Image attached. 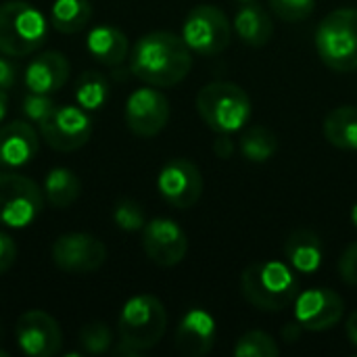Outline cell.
Masks as SVG:
<instances>
[{"label": "cell", "mask_w": 357, "mask_h": 357, "mask_svg": "<svg viewBox=\"0 0 357 357\" xmlns=\"http://www.w3.org/2000/svg\"><path fill=\"white\" fill-rule=\"evenodd\" d=\"M339 274L347 284L357 287V243L347 247V251L343 253L339 261Z\"/></svg>", "instance_id": "cell-32"}, {"label": "cell", "mask_w": 357, "mask_h": 357, "mask_svg": "<svg viewBox=\"0 0 357 357\" xmlns=\"http://www.w3.org/2000/svg\"><path fill=\"white\" fill-rule=\"evenodd\" d=\"M38 134L27 121H10L0 128V161L8 167L27 165L38 153Z\"/></svg>", "instance_id": "cell-18"}, {"label": "cell", "mask_w": 357, "mask_h": 357, "mask_svg": "<svg viewBox=\"0 0 357 357\" xmlns=\"http://www.w3.org/2000/svg\"><path fill=\"white\" fill-rule=\"evenodd\" d=\"M92 19L88 0H54L50 8V23L61 33H77Z\"/></svg>", "instance_id": "cell-24"}, {"label": "cell", "mask_w": 357, "mask_h": 357, "mask_svg": "<svg viewBox=\"0 0 357 357\" xmlns=\"http://www.w3.org/2000/svg\"><path fill=\"white\" fill-rule=\"evenodd\" d=\"M234 29L247 46L261 48L274 36V21L264 6L255 2H247L236 10Z\"/></svg>", "instance_id": "cell-20"}, {"label": "cell", "mask_w": 357, "mask_h": 357, "mask_svg": "<svg viewBox=\"0 0 357 357\" xmlns=\"http://www.w3.org/2000/svg\"><path fill=\"white\" fill-rule=\"evenodd\" d=\"M243 2H249V0H243Z\"/></svg>", "instance_id": "cell-41"}, {"label": "cell", "mask_w": 357, "mask_h": 357, "mask_svg": "<svg viewBox=\"0 0 357 357\" xmlns=\"http://www.w3.org/2000/svg\"><path fill=\"white\" fill-rule=\"evenodd\" d=\"M234 140L230 138V134H220L218 140L213 142V151L220 159H230L234 155Z\"/></svg>", "instance_id": "cell-35"}, {"label": "cell", "mask_w": 357, "mask_h": 357, "mask_svg": "<svg viewBox=\"0 0 357 357\" xmlns=\"http://www.w3.org/2000/svg\"><path fill=\"white\" fill-rule=\"evenodd\" d=\"M284 259L297 274H316L324 261V245L312 230H295L284 241Z\"/></svg>", "instance_id": "cell-19"}, {"label": "cell", "mask_w": 357, "mask_h": 357, "mask_svg": "<svg viewBox=\"0 0 357 357\" xmlns=\"http://www.w3.org/2000/svg\"><path fill=\"white\" fill-rule=\"evenodd\" d=\"M0 165H2V161H0Z\"/></svg>", "instance_id": "cell-42"}, {"label": "cell", "mask_w": 357, "mask_h": 357, "mask_svg": "<svg viewBox=\"0 0 357 357\" xmlns=\"http://www.w3.org/2000/svg\"><path fill=\"white\" fill-rule=\"evenodd\" d=\"M142 249L153 264L174 268L186 257L188 238L174 220L157 218L142 228Z\"/></svg>", "instance_id": "cell-13"}, {"label": "cell", "mask_w": 357, "mask_h": 357, "mask_svg": "<svg viewBox=\"0 0 357 357\" xmlns=\"http://www.w3.org/2000/svg\"><path fill=\"white\" fill-rule=\"evenodd\" d=\"M316 50L333 71L357 69V8L328 13L316 29Z\"/></svg>", "instance_id": "cell-5"}, {"label": "cell", "mask_w": 357, "mask_h": 357, "mask_svg": "<svg viewBox=\"0 0 357 357\" xmlns=\"http://www.w3.org/2000/svg\"><path fill=\"white\" fill-rule=\"evenodd\" d=\"M278 354H280V347L276 345V341L261 331L245 333L234 345L236 357H276Z\"/></svg>", "instance_id": "cell-27"}, {"label": "cell", "mask_w": 357, "mask_h": 357, "mask_svg": "<svg viewBox=\"0 0 357 357\" xmlns=\"http://www.w3.org/2000/svg\"><path fill=\"white\" fill-rule=\"evenodd\" d=\"M182 38L192 52L213 56L230 46L232 27L222 8L213 4H199L186 15Z\"/></svg>", "instance_id": "cell-7"}, {"label": "cell", "mask_w": 357, "mask_h": 357, "mask_svg": "<svg viewBox=\"0 0 357 357\" xmlns=\"http://www.w3.org/2000/svg\"><path fill=\"white\" fill-rule=\"evenodd\" d=\"M190 69L192 50L184 38L172 31H151L132 48L130 71L149 86H176L190 73Z\"/></svg>", "instance_id": "cell-1"}, {"label": "cell", "mask_w": 357, "mask_h": 357, "mask_svg": "<svg viewBox=\"0 0 357 357\" xmlns=\"http://www.w3.org/2000/svg\"><path fill=\"white\" fill-rule=\"evenodd\" d=\"M218 337V326L215 320L209 312L205 310H190L186 316L180 320L178 331H176V349L182 356L201 357L207 356Z\"/></svg>", "instance_id": "cell-16"}, {"label": "cell", "mask_w": 357, "mask_h": 357, "mask_svg": "<svg viewBox=\"0 0 357 357\" xmlns=\"http://www.w3.org/2000/svg\"><path fill=\"white\" fill-rule=\"evenodd\" d=\"M278 151V136L266 126H253L241 136V153L251 163H266Z\"/></svg>", "instance_id": "cell-25"}, {"label": "cell", "mask_w": 357, "mask_h": 357, "mask_svg": "<svg viewBox=\"0 0 357 357\" xmlns=\"http://www.w3.org/2000/svg\"><path fill=\"white\" fill-rule=\"evenodd\" d=\"M88 52L107 67L121 65L130 54V42L126 33L111 25H98L88 33Z\"/></svg>", "instance_id": "cell-21"}, {"label": "cell", "mask_w": 357, "mask_h": 357, "mask_svg": "<svg viewBox=\"0 0 357 357\" xmlns=\"http://www.w3.org/2000/svg\"><path fill=\"white\" fill-rule=\"evenodd\" d=\"M69 77V61L56 50L38 54L25 69V86L29 92L52 94L65 86Z\"/></svg>", "instance_id": "cell-17"}, {"label": "cell", "mask_w": 357, "mask_h": 357, "mask_svg": "<svg viewBox=\"0 0 357 357\" xmlns=\"http://www.w3.org/2000/svg\"><path fill=\"white\" fill-rule=\"evenodd\" d=\"M345 312V303L333 289H310L295 299V320L310 333L335 328Z\"/></svg>", "instance_id": "cell-15"}, {"label": "cell", "mask_w": 357, "mask_h": 357, "mask_svg": "<svg viewBox=\"0 0 357 357\" xmlns=\"http://www.w3.org/2000/svg\"><path fill=\"white\" fill-rule=\"evenodd\" d=\"M15 259H17V245L15 241L0 232V276L6 274L13 266H15Z\"/></svg>", "instance_id": "cell-33"}, {"label": "cell", "mask_w": 357, "mask_h": 357, "mask_svg": "<svg viewBox=\"0 0 357 357\" xmlns=\"http://www.w3.org/2000/svg\"><path fill=\"white\" fill-rule=\"evenodd\" d=\"M121 343L130 345L138 354L153 349L167 331V312L163 303L153 295L132 297L117 322Z\"/></svg>", "instance_id": "cell-6"}, {"label": "cell", "mask_w": 357, "mask_h": 357, "mask_svg": "<svg viewBox=\"0 0 357 357\" xmlns=\"http://www.w3.org/2000/svg\"><path fill=\"white\" fill-rule=\"evenodd\" d=\"M326 140L343 151H357V107L343 105L333 109L324 119Z\"/></svg>", "instance_id": "cell-22"}, {"label": "cell", "mask_w": 357, "mask_h": 357, "mask_svg": "<svg viewBox=\"0 0 357 357\" xmlns=\"http://www.w3.org/2000/svg\"><path fill=\"white\" fill-rule=\"evenodd\" d=\"M197 111L213 132L232 134L251 119V98L232 82H211L199 90Z\"/></svg>", "instance_id": "cell-3"}, {"label": "cell", "mask_w": 357, "mask_h": 357, "mask_svg": "<svg viewBox=\"0 0 357 357\" xmlns=\"http://www.w3.org/2000/svg\"><path fill=\"white\" fill-rule=\"evenodd\" d=\"M6 111H8V96H6V90L0 88V121L6 117Z\"/></svg>", "instance_id": "cell-38"}, {"label": "cell", "mask_w": 357, "mask_h": 357, "mask_svg": "<svg viewBox=\"0 0 357 357\" xmlns=\"http://www.w3.org/2000/svg\"><path fill=\"white\" fill-rule=\"evenodd\" d=\"M351 222H354V226L357 228V203L354 205V209H351Z\"/></svg>", "instance_id": "cell-39"}, {"label": "cell", "mask_w": 357, "mask_h": 357, "mask_svg": "<svg viewBox=\"0 0 357 357\" xmlns=\"http://www.w3.org/2000/svg\"><path fill=\"white\" fill-rule=\"evenodd\" d=\"M77 105L86 111H98L109 100V82L98 71H86L75 84Z\"/></svg>", "instance_id": "cell-26"}, {"label": "cell", "mask_w": 357, "mask_h": 357, "mask_svg": "<svg viewBox=\"0 0 357 357\" xmlns=\"http://www.w3.org/2000/svg\"><path fill=\"white\" fill-rule=\"evenodd\" d=\"M54 100L48 94H38V92H29L23 98V113L29 121H36L38 126L54 111Z\"/></svg>", "instance_id": "cell-31"}, {"label": "cell", "mask_w": 357, "mask_h": 357, "mask_svg": "<svg viewBox=\"0 0 357 357\" xmlns=\"http://www.w3.org/2000/svg\"><path fill=\"white\" fill-rule=\"evenodd\" d=\"M46 144L61 153L82 149L92 136V121L79 107H54V111L40 123Z\"/></svg>", "instance_id": "cell-9"}, {"label": "cell", "mask_w": 357, "mask_h": 357, "mask_svg": "<svg viewBox=\"0 0 357 357\" xmlns=\"http://www.w3.org/2000/svg\"><path fill=\"white\" fill-rule=\"evenodd\" d=\"M111 341H113L111 331H109V326L102 324V322H90V324H86V326L79 331V343H82V347H84L88 354H92V356L105 354V351L111 347Z\"/></svg>", "instance_id": "cell-28"}, {"label": "cell", "mask_w": 357, "mask_h": 357, "mask_svg": "<svg viewBox=\"0 0 357 357\" xmlns=\"http://www.w3.org/2000/svg\"><path fill=\"white\" fill-rule=\"evenodd\" d=\"M48 33V21L42 10L23 0L0 4V52L6 56H25L38 50Z\"/></svg>", "instance_id": "cell-4"}, {"label": "cell", "mask_w": 357, "mask_h": 357, "mask_svg": "<svg viewBox=\"0 0 357 357\" xmlns=\"http://www.w3.org/2000/svg\"><path fill=\"white\" fill-rule=\"evenodd\" d=\"M243 297L261 312H282L301 293L297 272L287 261H257L241 276Z\"/></svg>", "instance_id": "cell-2"}, {"label": "cell", "mask_w": 357, "mask_h": 357, "mask_svg": "<svg viewBox=\"0 0 357 357\" xmlns=\"http://www.w3.org/2000/svg\"><path fill=\"white\" fill-rule=\"evenodd\" d=\"M44 195L54 209H67L82 195V182L71 169L54 167L44 180Z\"/></svg>", "instance_id": "cell-23"}, {"label": "cell", "mask_w": 357, "mask_h": 357, "mask_svg": "<svg viewBox=\"0 0 357 357\" xmlns=\"http://www.w3.org/2000/svg\"><path fill=\"white\" fill-rule=\"evenodd\" d=\"M19 349L29 357H52L61 351L63 333L52 316L40 310L25 312L15 324Z\"/></svg>", "instance_id": "cell-12"}, {"label": "cell", "mask_w": 357, "mask_h": 357, "mask_svg": "<svg viewBox=\"0 0 357 357\" xmlns=\"http://www.w3.org/2000/svg\"><path fill=\"white\" fill-rule=\"evenodd\" d=\"M301 335H303V326L295 320V322H289L284 328H282V339L287 341V343H297L299 339H301Z\"/></svg>", "instance_id": "cell-36"}, {"label": "cell", "mask_w": 357, "mask_h": 357, "mask_svg": "<svg viewBox=\"0 0 357 357\" xmlns=\"http://www.w3.org/2000/svg\"><path fill=\"white\" fill-rule=\"evenodd\" d=\"M169 119V100L163 92L153 88L134 90L126 102V123L132 134L140 138L157 136Z\"/></svg>", "instance_id": "cell-14"}, {"label": "cell", "mask_w": 357, "mask_h": 357, "mask_svg": "<svg viewBox=\"0 0 357 357\" xmlns=\"http://www.w3.org/2000/svg\"><path fill=\"white\" fill-rule=\"evenodd\" d=\"M157 188L172 207L190 209L203 195V176L192 161L172 159L159 172Z\"/></svg>", "instance_id": "cell-11"}, {"label": "cell", "mask_w": 357, "mask_h": 357, "mask_svg": "<svg viewBox=\"0 0 357 357\" xmlns=\"http://www.w3.org/2000/svg\"><path fill=\"white\" fill-rule=\"evenodd\" d=\"M107 259V247L92 234L71 232L63 234L52 245V261L67 274H90L96 272Z\"/></svg>", "instance_id": "cell-10"}, {"label": "cell", "mask_w": 357, "mask_h": 357, "mask_svg": "<svg viewBox=\"0 0 357 357\" xmlns=\"http://www.w3.org/2000/svg\"><path fill=\"white\" fill-rule=\"evenodd\" d=\"M8 356V354H6V351H2V349H0V357H6Z\"/></svg>", "instance_id": "cell-40"}, {"label": "cell", "mask_w": 357, "mask_h": 357, "mask_svg": "<svg viewBox=\"0 0 357 357\" xmlns=\"http://www.w3.org/2000/svg\"><path fill=\"white\" fill-rule=\"evenodd\" d=\"M44 209V195L38 184L21 174H0V224L25 228Z\"/></svg>", "instance_id": "cell-8"}, {"label": "cell", "mask_w": 357, "mask_h": 357, "mask_svg": "<svg viewBox=\"0 0 357 357\" xmlns=\"http://www.w3.org/2000/svg\"><path fill=\"white\" fill-rule=\"evenodd\" d=\"M17 82V67L6 56H0V88L10 90Z\"/></svg>", "instance_id": "cell-34"}, {"label": "cell", "mask_w": 357, "mask_h": 357, "mask_svg": "<svg viewBox=\"0 0 357 357\" xmlns=\"http://www.w3.org/2000/svg\"><path fill=\"white\" fill-rule=\"evenodd\" d=\"M270 8L282 21L299 23L312 17L316 10V0H270Z\"/></svg>", "instance_id": "cell-29"}, {"label": "cell", "mask_w": 357, "mask_h": 357, "mask_svg": "<svg viewBox=\"0 0 357 357\" xmlns=\"http://www.w3.org/2000/svg\"><path fill=\"white\" fill-rule=\"evenodd\" d=\"M347 337H349L351 345L357 347V310L349 316V320H347Z\"/></svg>", "instance_id": "cell-37"}, {"label": "cell", "mask_w": 357, "mask_h": 357, "mask_svg": "<svg viewBox=\"0 0 357 357\" xmlns=\"http://www.w3.org/2000/svg\"><path fill=\"white\" fill-rule=\"evenodd\" d=\"M113 220L115 224L126 230V232H136V230H142L146 220H144V211L142 207L132 201V199H123L117 203L115 211H113Z\"/></svg>", "instance_id": "cell-30"}]
</instances>
